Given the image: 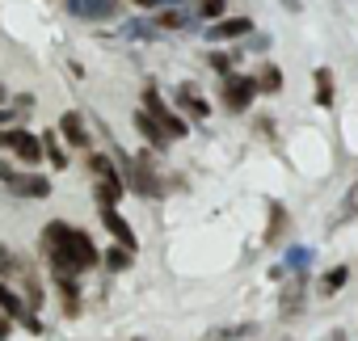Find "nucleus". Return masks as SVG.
<instances>
[{"label": "nucleus", "instance_id": "29", "mask_svg": "<svg viewBox=\"0 0 358 341\" xmlns=\"http://www.w3.org/2000/svg\"><path fill=\"white\" fill-rule=\"evenodd\" d=\"M135 9H160V0H131Z\"/></svg>", "mask_w": 358, "mask_h": 341}, {"label": "nucleus", "instance_id": "6", "mask_svg": "<svg viewBox=\"0 0 358 341\" xmlns=\"http://www.w3.org/2000/svg\"><path fill=\"white\" fill-rule=\"evenodd\" d=\"M0 312H5L13 324H26L30 333H43V320H38V312H30L26 307V299L9 286V282H0Z\"/></svg>", "mask_w": 358, "mask_h": 341}, {"label": "nucleus", "instance_id": "25", "mask_svg": "<svg viewBox=\"0 0 358 341\" xmlns=\"http://www.w3.org/2000/svg\"><path fill=\"white\" fill-rule=\"evenodd\" d=\"M354 215H358V186H354V190H350V194L341 198V211L333 215V228H337L341 219H354Z\"/></svg>", "mask_w": 358, "mask_h": 341}, {"label": "nucleus", "instance_id": "10", "mask_svg": "<svg viewBox=\"0 0 358 341\" xmlns=\"http://www.w3.org/2000/svg\"><path fill=\"white\" fill-rule=\"evenodd\" d=\"M68 13L80 22H106L118 13V0H68Z\"/></svg>", "mask_w": 358, "mask_h": 341}, {"label": "nucleus", "instance_id": "24", "mask_svg": "<svg viewBox=\"0 0 358 341\" xmlns=\"http://www.w3.org/2000/svg\"><path fill=\"white\" fill-rule=\"evenodd\" d=\"M228 13V0H199V17H207V22H220Z\"/></svg>", "mask_w": 358, "mask_h": 341}, {"label": "nucleus", "instance_id": "33", "mask_svg": "<svg viewBox=\"0 0 358 341\" xmlns=\"http://www.w3.org/2000/svg\"><path fill=\"white\" fill-rule=\"evenodd\" d=\"M333 341H345V333H333Z\"/></svg>", "mask_w": 358, "mask_h": 341}, {"label": "nucleus", "instance_id": "19", "mask_svg": "<svg viewBox=\"0 0 358 341\" xmlns=\"http://www.w3.org/2000/svg\"><path fill=\"white\" fill-rule=\"evenodd\" d=\"M43 139V156L55 164V168H68V156H64V147H59V139H55V131H43L38 135Z\"/></svg>", "mask_w": 358, "mask_h": 341}, {"label": "nucleus", "instance_id": "12", "mask_svg": "<svg viewBox=\"0 0 358 341\" xmlns=\"http://www.w3.org/2000/svg\"><path fill=\"white\" fill-rule=\"evenodd\" d=\"M177 110H186L190 118H211V101H203L194 85H177Z\"/></svg>", "mask_w": 358, "mask_h": 341}, {"label": "nucleus", "instance_id": "32", "mask_svg": "<svg viewBox=\"0 0 358 341\" xmlns=\"http://www.w3.org/2000/svg\"><path fill=\"white\" fill-rule=\"evenodd\" d=\"M0 106H9V93H5V85H0Z\"/></svg>", "mask_w": 358, "mask_h": 341}, {"label": "nucleus", "instance_id": "17", "mask_svg": "<svg viewBox=\"0 0 358 341\" xmlns=\"http://www.w3.org/2000/svg\"><path fill=\"white\" fill-rule=\"evenodd\" d=\"M287 232V207L270 203V224H266V245H278V236Z\"/></svg>", "mask_w": 358, "mask_h": 341}, {"label": "nucleus", "instance_id": "26", "mask_svg": "<svg viewBox=\"0 0 358 341\" xmlns=\"http://www.w3.org/2000/svg\"><path fill=\"white\" fill-rule=\"evenodd\" d=\"M232 64H236V59H232V55H224V51H215V55H211V72H215V76H228V72H232Z\"/></svg>", "mask_w": 358, "mask_h": 341}, {"label": "nucleus", "instance_id": "31", "mask_svg": "<svg viewBox=\"0 0 358 341\" xmlns=\"http://www.w3.org/2000/svg\"><path fill=\"white\" fill-rule=\"evenodd\" d=\"M282 5H287V9H291V13H299V0H282Z\"/></svg>", "mask_w": 358, "mask_h": 341}, {"label": "nucleus", "instance_id": "21", "mask_svg": "<svg viewBox=\"0 0 358 341\" xmlns=\"http://www.w3.org/2000/svg\"><path fill=\"white\" fill-rule=\"evenodd\" d=\"M55 286H59V295H64V312H68V316H80V291L72 286V278H55Z\"/></svg>", "mask_w": 358, "mask_h": 341}, {"label": "nucleus", "instance_id": "3", "mask_svg": "<svg viewBox=\"0 0 358 341\" xmlns=\"http://www.w3.org/2000/svg\"><path fill=\"white\" fill-rule=\"evenodd\" d=\"M139 110H148V114H152V118L160 122V131H164L169 139H186V135H190L186 118L177 114V110H173V106H169V101H164L160 93H156V85H148V89H143V106H139Z\"/></svg>", "mask_w": 358, "mask_h": 341}, {"label": "nucleus", "instance_id": "7", "mask_svg": "<svg viewBox=\"0 0 358 341\" xmlns=\"http://www.w3.org/2000/svg\"><path fill=\"white\" fill-rule=\"evenodd\" d=\"M97 211H101V224H106V232L114 236V245H122V249L135 253V249H139V236H135V228L122 219V211H118V207H97Z\"/></svg>", "mask_w": 358, "mask_h": 341}, {"label": "nucleus", "instance_id": "2", "mask_svg": "<svg viewBox=\"0 0 358 341\" xmlns=\"http://www.w3.org/2000/svg\"><path fill=\"white\" fill-rule=\"evenodd\" d=\"M114 156H118V164H122L118 173H122V186H127V190H135L139 198H160V194H164V182L156 177V168H152L143 156H139V160H131V156H122V152H114Z\"/></svg>", "mask_w": 358, "mask_h": 341}, {"label": "nucleus", "instance_id": "11", "mask_svg": "<svg viewBox=\"0 0 358 341\" xmlns=\"http://www.w3.org/2000/svg\"><path fill=\"white\" fill-rule=\"evenodd\" d=\"M9 152H13L17 160H26V164H38V160H43V139H38L34 131H22V126H17V131H13V147H9Z\"/></svg>", "mask_w": 358, "mask_h": 341}, {"label": "nucleus", "instance_id": "4", "mask_svg": "<svg viewBox=\"0 0 358 341\" xmlns=\"http://www.w3.org/2000/svg\"><path fill=\"white\" fill-rule=\"evenodd\" d=\"M0 182L9 186L13 198H47L51 182L43 173H26V168H9V160H0Z\"/></svg>", "mask_w": 358, "mask_h": 341}, {"label": "nucleus", "instance_id": "16", "mask_svg": "<svg viewBox=\"0 0 358 341\" xmlns=\"http://www.w3.org/2000/svg\"><path fill=\"white\" fill-rule=\"evenodd\" d=\"M312 80H316V106H320V110H333V101H337V97H333V72H329V68H316Z\"/></svg>", "mask_w": 358, "mask_h": 341}, {"label": "nucleus", "instance_id": "23", "mask_svg": "<svg viewBox=\"0 0 358 341\" xmlns=\"http://www.w3.org/2000/svg\"><path fill=\"white\" fill-rule=\"evenodd\" d=\"M257 333V324H232V328H215L207 341H236V337H253Z\"/></svg>", "mask_w": 358, "mask_h": 341}, {"label": "nucleus", "instance_id": "34", "mask_svg": "<svg viewBox=\"0 0 358 341\" xmlns=\"http://www.w3.org/2000/svg\"><path fill=\"white\" fill-rule=\"evenodd\" d=\"M160 5H169V0H160Z\"/></svg>", "mask_w": 358, "mask_h": 341}, {"label": "nucleus", "instance_id": "28", "mask_svg": "<svg viewBox=\"0 0 358 341\" xmlns=\"http://www.w3.org/2000/svg\"><path fill=\"white\" fill-rule=\"evenodd\" d=\"M9 333H13V320H9V316H5V312H0V341H5V337H9Z\"/></svg>", "mask_w": 358, "mask_h": 341}, {"label": "nucleus", "instance_id": "1", "mask_svg": "<svg viewBox=\"0 0 358 341\" xmlns=\"http://www.w3.org/2000/svg\"><path fill=\"white\" fill-rule=\"evenodd\" d=\"M43 257L51 261L55 278H76L85 270H97V261H101V253L89 240V232H80V228H72L64 219H51L43 228Z\"/></svg>", "mask_w": 358, "mask_h": 341}, {"label": "nucleus", "instance_id": "14", "mask_svg": "<svg viewBox=\"0 0 358 341\" xmlns=\"http://www.w3.org/2000/svg\"><path fill=\"white\" fill-rule=\"evenodd\" d=\"M303 291H308V274H295V278L287 282V291H282V316H299Z\"/></svg>", "mask_w": 358, "mask_h": 341}, {"label": "nucleus", "instance_id": "15", "mask_svg": "<svg viewBox=\"0 0 358 341\" xmlns=\"http://www.w3.org/2000/svg\"><path fill=\"white\" fill-rule=\"evenodd\" d=\"M253 85H257V93H282V68L278 64H262L257 68V76H253Z\"/></svg>", "mask_w": 358, "mask_h": 341}, {"label": "nucleus", "instance_id": "20", "mask_svg": "<svg viewBox=\"0 0 358 341\" xmlns=\"http://www.w3.org/2000/svg\"><path fill=\"white\" fill-rule=\"evenodd\" d=\"M131 249H122V245H110L106 253H101V261H106V270H131Z\"/></svg>", "mask_w": 358, "mask_h": 341}, {"label": "nucleus", "instance_id": "27", "mask_svg": "<svg viewBox=\"0 0 358 341\" xmlns=\"http://www.w3.org/2000/svg\"><path fill=\"white\" fill-rule=\"evenodd\" d=\"M13 110H22V114H30V110H34V97H30V93H22V97L13 101Z\"/></svg>", "mask_w": 358, "mask_h": 341}, {"label": "nucleus", "instance_id": "5", "mask_svg": "<svg viewBox=\"0 0 358 341\" xmlns=\"http://www.w3.org/2000/svg\"><path fill=\"white\" fill-rule=\"evenodd\" d=\"M253 97H257L253 76H245V72H228V76H220V101H224V110L245 114V110L253 106Z\"/></svg>", "mask_w": 358, "mask_h": 341}, {"label": "nucleus", "instance_id": "30", "mask_svg": "<svg viewBox=\"0 0 358 341\" xmlns=\"http://www.w3.org/2000/svg\"><path fill=\"white\" fill-rule=\"evenodd\" d=\"M9 118H13V114H9L5 106H0V126H9Z\"/></svg>", "mask_w": 358, "mask_h": 341}, {"label": "nucleus", "instance_id": "35", "mask_svg": "<svg viewBox=\"0 0 358 341\" xmlns=\"http://www.w3.org/2000/svg\"><path fill=\"white\" fill-rule=\"evenodd\" d=\"M135 341H143V337H135Z\"/></svg>", "mask_w": 358, "mask_h": 341}, {"label": "nucleus", "instance_id": "22", "mask_svg": "<svg viewBox=\"0 0 358 341\" xmlns=\"http://www.w3.org/2000/svg\"><path fill=\"white\" fill-rule=\"evenodd\" d=\"M190 22H194V17H190L186 9H164V13L156 17V26H160V30H186Z\"/></svg>", "mask_w": 358, "mask_h": 341}, {"label": "nucleus", "instance_id": "9", "mask_svg": "<svg viewBox=\"0 0 358 341\" xmlns=\"http://www.w3.org/2000/svg\"><path fill=\"white\" fill-rule=\"evenodd\" d=\"M55 135H64L72 147H80V152H93V135H89V126H85V118L76 114V110H68L64 118H59V131Z\"/></svg>", "mask_w": 358, "mask_h": 341}, {"label": "nucleus", "instance_id": "13", "mask_svg": "<svg viewBox=\"0 0 358 341\" xmlns=\"http://www.w3.org/2000/svg\"><path fill=\"white\" fill-rule=\"evenodd\" d=\"M135 131H139V135H143V139H148V143H152L156 152H164V147L173 143V139H169V135L160 131V122H156V118H152L148 110H135Z\"/></svg>", "mask_w": 358, "mask_h": 341}, {"label": "nucleus", "instance_id": "8", "mask_svg": "<svg viewBox=\"0 0 358 341\" xmlns=\"http://www.w3.org/2000/svg\"><path fill=\"white\" fill-rule=\"evenodd\" d=\"M253 34V22L249 17H220L207 26V38L211 43H236V38H249Z\"/></svg>", "mask_w": 358, "mask_h": 341}, {"label": "nucleus", "instance_id": "18", "mask_svg": "<svg viewBox=\"0 0 358 341\" xmlns=\"http://www.w3.org/2000/svg\"><path fill=\"white\" fill-rule=\"evenodd\" d=\"M345 282H350V270H345V266H333L329 274H320L316 291H320V295H337V291H341Z\"/></svg>", "mask_w": 358, "mask_h": 341}]
</instances>
